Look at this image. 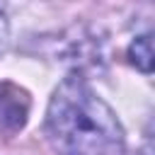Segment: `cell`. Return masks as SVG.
Here are the masks:
<instances>
[{"instance_id": "cell-2", "label": "cell", "mask_w": 155, "mask_h": 155, "mask_svg": "<svg viewBox=\"0 0 155 155\" xmlns=\"http://www.w3.org/2000/svg\"><path fill=\"white\" fill-rule=\"evenodd\" d=\"M128 58L136 68H140L143 73H150L153 70V41H150V36H138L128 48Z\"/></svg>"}, {"instance_id": "cell-3", "label": "cell", "mask_w": 155, "mask_h": 155, "mask_svg": "<svg viewBox=\"0 0 155 155\" xmlns=\"http://www.w3.org/2000/svg\"><path fill=\"white\" fill-rule=\"evenodd\" d=\"M5 41H7V19H5V15L0 12V48L5 46Z\"/></svg>"}, {"instance_id": "cell-1", "label": "cell", "mask_w": 155, "mask_h": 155, "mask_svg": "<svg viewBox=\"0 0 155 155\" xmlns=\"http://www.w3.org/2000/svg\"><path fill=\"white\" fill-rule=\"evenodd\" d=\"M46 133L61 155H126L119 119L82 78H65L53 92Z\"/></svg>"}]
</instances>
